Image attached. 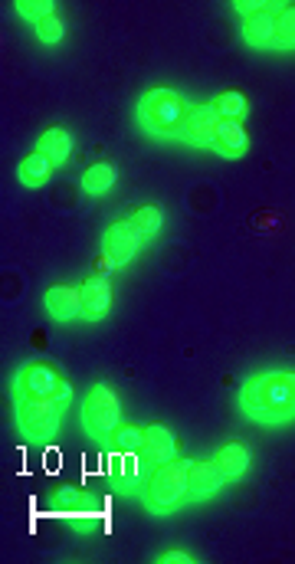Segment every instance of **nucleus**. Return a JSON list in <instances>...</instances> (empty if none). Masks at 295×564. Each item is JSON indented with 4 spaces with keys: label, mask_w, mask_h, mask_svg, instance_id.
<instances>
[{
    "label": "nucleus",
    "mask_w": 295,
    "mask_h": 564,
    "mask_svg": "<svg viewBox=\"0 0 295 564\" xmlns=\"http://www.w3.org/2000/svg\"><path fill=\"white\" fill-rule=\"evenodd\" d=\"M155 561L158 564H194L197 555H191V551H181V548H168V551H161Z\"/></svg>",
    "instance_id": "25"
},
{
    "label": "nucleus",
    "mask_w": 295,
    "mask_h": 564,
    "mask_svg": "<svg viewBox=\"0 0 295 564\" xmlns=\"http://www.w3.org/2000/svg\"><path fill=\"white\" fill-rule=\"evenodd\" d=\"M82 292V319L99 322L112 309V282L105 276H89L86 282H79Z\"/></svg>",
    "instance_id": "12"
},
{
    "label": "nucleus",
    "mask_w": 295,
    "mask_h": 564,
    "mask_svg": "<svg viewBox=\"0 0 295 564\" xmlns=\"http://www.w3.org/2000/svg\"><path fill=\"white\" fill-rule=\"evenodd\" d=\"M177 460V437L168 423H148L145 427V446H141V463L145 469H155Z\"/></svg>",
    "instance_id": "9"
},
{
    "label": "nucleus",
    "mask_w": 295,
    "mask_h": 564,
    "mask_svg": "<svg viewBox=\"0 0 295 564\" xmlns=\"http://www.w3.org/2000/svg\"><path fill=\"white\" fill-rule=\"evenodd\" d=\"M37 151H43V155L50 158L53 164H66L69 158H73V151H76V138H73V132H69L66 125H50L37 138Z\"/></svg>",
    "instance_id": "16"
},
{
    "label": "nucleus",
    "mask_w": 295,
    "mask_h": 564,
    "mask_svg": "<svg viewBox=\"0 0 295 564\" xmlns=\"http://www.w3.org/2000/svg\"><path fill=\"white\" fill-rule=\"evenodd\" d=\"M33 33H37V40L46 43V46H50V43H59V40L66 37V20H63V14H59V10H56V14L37 20V23H33Z\"/></svg>",
    "instance_id": "23"
},
{
    "label": "nucleus",
    "mask_w": 295,
    "mask_h": 564,
    "mask_svg": "<svg viewBox=\"0 0 295 564\" xmlns=\"http://www.w3.org/2000/svg\"><path fill=\"white\" fill-rule=\"evenodd\" d=\"M63 381H66V378L59 374L56 364L33 358V361H27V364H23V368L17 371V378H14V397H17V401H23V397H53Z\"/></svg>",
    "instance_id": "7"
},
{
    "label": "nucleus",
    "mask_w": 295,
    "mask_h": 564,
    "mask_svg": "<svg viewBox=\"0 0 295 564\" xmlns=\"http://www.w3.org/2000/svg\"><path fill=\"white\" fill-rule=\"evenodd\" d=\"M282 4H269L266 10H259L250 20H243V40L253 50H276V14Z\"/></svg>",
    "instance_id": "13"
},
{
    "label": "nucleus",
    "mask_w": 295,
    "mask_h": 564,
    "mask_svg": "<svg viewBox=\"0 0 295 564\" xmlns=\"http://www.w3.org/2000/svg\"><path fill=\"white\" fill-rule=\"evenodd\" d=\"M240 407L246 417L259 423L295 420V371L253 374V378L243 384Z\"/></svg>",
    "instance_id": "1"
},
{
    "label": "nucleus",
    "mask_w": 295,
    "mask_h": 564,
    "mask_svg": "<svg viewBox=\"0 0 295 564\" xmlns=\"http://www.w3.org/2000/svg\"><path fill=\"white\" fill-rule=\"evenodd\" d=\"M66 404L56 397H23L17 401V427L27 440H53L63 427Z\"/></svg>",
    "instance_id": "5"
},
{
    "label": "nucleus",
    "mask_w": 295,
    "mask_h": 564,
    "mask_svg": "<svg viewBox=\"0 0 295 564\" xmlns=\"http://www.w3.org/2000/svg\"><path fill=\"white\" fill-rule=\"evenodd\" d=\"M187 469H191L187 460H171V463L151 469L145 492H141V499H145L151 512L164 515V512L181 509L187 502Z\"/></svg>",
    "instance_id": "4"
},
{
    "label": "nucleus",
    "mask_w": 295,
    "mask_h": 564,
    "mask_svg": "<svg viewBox=\"0 0 295 564\" xmlns=\"http://www.w3.org/2000/svg\"><path fill=\"white\" fill-rule=\"evenodd\" d=\"M276 50H295V4H282L276 14Z\"/></svg>",
    "instance_id": "22"
},
{
    "label": "nucleus",
    "mask_w": 295,
    "mask_h": 564,
    "mask_svg": "<svg viewBox=\"0 0 295 564\" xmlns=\"http://www.w3.org/2000/svg\"><path fill=\"white\" fill-rule=\"evenodd\" d=\"M82 427L99 443H109L112 433L122 427V397L109 381L89 387L86 401H82Z\"/></svg>",
    "instance_id": "3"
},
{
    "label": "nucleus",
    "mask_w": 295,
    "mask_h": 564,
    "mask_svg": "<svg viewBox=\"0 0 295 564\" xmlns=\"http://www.w3.org/2000/svg\"><path fill=\"white\" fill-rule=\"evenodd\" d=\"M214 151L223 158H243L250 151V135H246V125L236 119H220L217 125V138H214Z\"/></svg>",
    "instance_id": "15"
},
{
    "label": "nucleus",
    "mask_w": 295,
    "mask_h": 564,
    "mask_svg": "<svg viewBox=\"0 0 295 564\" xmlns=\"http://www.w3.org/2000/svg\"><path fill=\"white\" fill-rule=\"evenodd\" d=\"M217 125H220V115L214 109V102H191L181 138L187 141V145H194V148H214Z\"/></svg>",
    "instance_id": "8"
},
{
    "label": "nucleus",
    "mask_w": 295,
    "mask_h": 564,
    "mask_svg": "<svg viewBox=\"0 0 295 564\" xmlns=\"http://www.w3.org/2000/svg\"><path fill=\"white\" fill-rule=\"evenodd\" d=\"M214 109L220 119H236L243 122L246 112H250V96H246L243 89H223L220 96L214 99Z\"/></svg>",
    "instance_id": "19"
},
{
    "label": "nucleus",
    "mask_w": 295,
    "mask_h": 564,
    "mask_svg": "<svg viewBox=\"0 0 295 564\" xmlns=\"http://www.w3.org/2000/svg\"><path fill=\"white\" fill-rule=\"evenodd\" d=\"M53 168L56 164L46 158L43 151H30V155L17 164V178H20L23 187H43L53 178Z\"/></svg>",
    "instance_id": "17"
},
{
    "label": "nucleus",
    "mask_w": 295,
    "mask_h": 564,
    "mask_svg": "<svg viewBox=\"0 0 295 564\" xmlns=\"http://www.w3.org/2000/svg\"><path fill=\"white\" fill-rule=\"evenodd\" d=\"M187 102L177 89H151L138 99V122L158 138H181L187 125Z\"/></svg>",
    "instance_id": "2"
},
{
    "label": "nucleus",
    "mask_w": 295,
    "mask_h": 564,
    "mask_svg": "<svg viewBox=\"0 0 295 564\" xmlns=\"http://www.w3.org/2000/svg\"><path fill=\"white\" fill-rule=\"evenodd\" d=\"M128 220H132L145 237H155V233L164 227V210L158 204H141V207L132 210V217Z\"/></svg>",
    "instance_id": "21"
},
{
    "label": "nucleus",
    "mask_w": 295,
    "mask_h": 564,
    "mask_svg": "<svg viewBox=\"0 0 295 564\" xmlns=\"http://www.w3.org/2000/svg\"><path fill=\"white\" fill-rule=\"evenodd\" d=\"M43 309L50 312L56 322L82 319V292H79V286H69V282H53V286L43 292Z\"/></svg>",
    "instance_id": "11"
},
{
    "label": "nucleus",
    "mask_w": 295,
    "mask_h": 564,
    "mask_svg": "<svg viewBox=\"0 0 295 564\" xmlns=\"http://www.w3.org/2000/svg\"><path fill=\"white\" fill-rule=\"evenodd\" d=\"M14 7H17V14L27 17L30 23H37V20H43V17L56 14V4H53V0H17Z\"/></svg>",
    "instance_id": "24"
},
{
    "label": "nucleus",
    "mask_w": 295,
    "mask_h": 564,
    "mask_svg": "<svg viewBox=\"0 0 295 564\" xmlns=\"http://www.w3.org/2000/svg\"><path fill=\"white\" fill-rule=\"evenodd\" d=\"M214 460L220 466V473L227 476V483H236V479H243L246 473H250L253 450L243 440H227V443H220V450H217Z\"/></svg>",
    "instance_id": "14"
},
{
    "label": "nucleus",
    "mask_w": 295,
    "mask_h": 564,
    "mask_svg": "<svg viewBox=\"0 0 295 564\" xmlns=\"http://www.w3.org/2000/svg\"><path fill=\"white\" fill-rule=\"evenodd\" d=\"M118 181V168L115 161H96L92 168H86V178H82V191L89 197H102L109 194Z\"/></svg>",
    "instance_id": "18"
},
{
    "label": "nucleus",
    "mask_w": 295,
    "mask_h": 564,
    "mask_svg": "<svg viewBox=\"0 0 295 564\" xmlns=\"http://www.w3.org/2000/svg\"><path fill=\"white\" fill-rule=\"evenodd\" d=\"M266 7H269V0H236V4H233V10L243 20H250L253 14H259V10H266Z\"/></svg>",
    "instance_id": "26"
},
{
    "label": "nucleus",
    "mask_w": 295,
    "mask_h": 564,
    "mask_svg": "<svg viewBox=\"0 0 295 564\" xmlns=\"http://www.w3.org/2000/svg\"><path fill=\"white\" fill-rule=\"evenodd\" d=\"M141 243H145V233H141L132 220H115L105 227L102 233V266H128L141 253Z\"/></svg>",
    "instance_id": "6"
},
{
    "label": "nucleus",
    "mask_w": 295,
    "mask_h": 564,
    "mask_svg": "<svg viewBox=\"0 0 295 564\" xmlns=\"http://www.w3.org/2000/svg\"><path fill=\"white\" fill-rule=\"evenodd\" d=\"M109 446L118 456H141V446H145V427H132V423H122L115 433Z\"/></svg>",
    "instance_id": "20"
},
{
    "label": "nucleus",
    "mask_w": 295,
    "mask_h": 564,
    "mask_svg": "<svg viewBox=\"0 0 295 564\" xmlns=\"http://www.w3.org/2000/svg\"><path fill=\"white\" fill-rule=\"evenodd\" d=\"M227 486V476L220 473L217 460H197L187 469V502H204Z\"/></svg>",
    "instance_id": "10"
}]
</instances>
